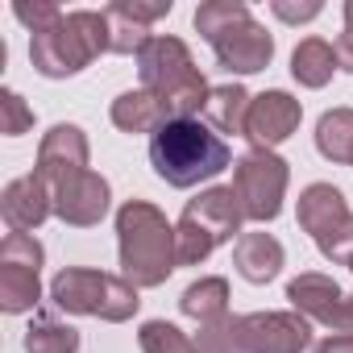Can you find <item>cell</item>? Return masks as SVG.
Here are the masks:
<instances>
[{
    "instance_id": "1",
    "label": "cell",
    "mask_w": 353,
    "mask_h": 353,
    "mask_svg": "<svg viewBox=\"0 0 353 353\" xmlns=\"http://www.w3.org/2000/svg\"><path fill=\"white\" fill-rule=\"evenodd\" d=\"M150 162L162 183L196 188L204 179H216L233 162V154H229V141L212 125H204L200 117H179V121H166L150 137Z\"/></svg>"
},
{
    "instance_id": "2",
    "label": "cell",
    "mask_w": 353,
    "mask_h": 353,
    "mask_svg": "<svg viewBox=\"0 0 353 353\" xmlns=\"http://www.w3.org/2000/svg\"><path fill=\"white\" fill-rule=\"evenodd\" d=\"M117 237H121V279H129L133 287H158L179 266V237L166 225V216L145 200H129L117 212Z\"/></svg>"
},
{
    "instance_id": "3",
    "label": "cell",
    "mask_w": 353,
    "mask_h": 353,
    "mask_svg": "<svg viewBox=\"0 0 353 353\" xmlns=\"http://www.w3.org/2000/svg\"><path fill=\"white\" fill-rule=\"evenodd\" d=\"M137 75H141V88L154 92L170 117H196L204 104H208V83L200 75V67L192 63L188 46L179 38H150L141 50H137Z\"/></svg>"
},
{
    "instance_id": "4",
    "label": "cell",
    "mask_w": 353,
    "mask_h": 353,
    "mask_svg": "<svg viewBox=\"0 0 353 353\" xmlns=\"http://www.w3.org/2000/svg\"><path fill=\"white\" fill-rule=\"evenodd\" d=\"M196 30L216 50V63L225 71L254 75L274 54L270 34L250 17V9L241 5V0H208V5H200L196 9Z\"/></svg>"
},
{
    "instance_id": "5",
    "label": "cell",
    "mask_w": 353,
    "mask_h": 353,
    "mask_svg": "<svg viewBox=\"0 0 353 353\" xmlns=\"http://www.w3.org/2000/svg\"><path fill=\"white\" fill-rule=\"evenodd\" d=\"M104 50H108V17L88 13V9L63 13L50 30L34 34V42H30V59L46 79L75 75Z\"/></svg>"
},
{
    "instance_id": "6",
    "label": "cell",
    "mask_w": 353,
    "mask_h": 353,
    "mask_svg": "<svg viewBox=\"0 0 353 353\" xmlns=\"http://www.w3.org/2000/svg\"><path fill=\"white\" fill-rule=\"evenodd\" d=\"M50 299L63 312L75 316H100V320H129L137 312V287L121 274H104V270H83V266H67L54 274L50 283Z\"/></svg>"
},
{
    "instance_id": "7",
    "label": "cell",
    "mask_w": 353,
    "mask_h": 353,
    "mask_svg": "<svg viewBox=\"0 0 353 353\" xmlns=\"http://www.w3.org/2000/svg\"><path fill=\"white\" fill-rule=\"evenodd\" d=\"M241 221H245V212H241V200H237L233 188H212V192L196 196L183 208L179 225H174V237H179V266H196L216 245L233 241V233H241Z\"/></svg>"
},
{
    "instance_id": "8",
    "label": "cell",
    "mask_w": 353,
    "mask_h": 353,
    "mask_svg": "<svg viewBox=\"0 0 353 353\" xmlns=\"http://www.w3.org/2000/svg\"><path fill=\"white\" fill-rule=\"evenodd\" d=\"M299 225L303 233H312L316 250L328 262H345L353 254V212L345 204V196L332 183H312L299 196Z\"/></svg>"
},
{
    "instance_id": "9",
    "label": "cell",
    "mask_w": 353,
    "mask_h": 353,
    "mask_svg": "<svg viewBox=\"0 0 353 353\" xmlns=\"http://www.w3.org/2000/svg\"><path fill=\"white\" fill-rule=\"evenodd\" d=\"M233 192L241 200L245 221H274L287 192V162L274 150H250L233 162Z\"/></svg>"
},
{
    "instance_id": "10",
    "label": "cell",
    "mask_w": 353,
    "mask_h": 353,
    "mask_svg": "<svg viewBox=\"0 0 353 353\" xmlns=\"http://www.w3.org/2000/svg\"><path fill=\"white\" fill-rule=\"evenodd\" d=\"M42 245L30 233H9L0 245V307L5 312H30L42 299Z\"/></svg>"
},
{
    "instance_id": "11",
    "label": "cell",
    "mask_w": 353,
    "mask_h": 353,
    "mask_svg": "<svg viewBox=\"0 0 353 353\" xmlns=\"http://www.w3.org/2000/svg\"><path fill=\"white\" fill-rule=\"evenodd\" d=\"M312 324L299 312H254L237 316V353H303Z\"/></svg>"
},
{
    "instance_id": "12",
    "label": "cell",
    "mask_w": 353,
    "mask_h": 353,
    "mask_svg": "<svg viewBox=\"0 0 353 353\" xmlns=\"http://www.w3.org/2000/svg\"><path fill=\"white\" fill-rule=\"evenodd\" d=\"M287 299L295 303L299 316L328 324L332 332H353V295H345L328 274H299L287 283Z\"/></svg>"
},
{
    "instance_id": "13",
    "label": "cell",
    "mask_w": 353,
    "mask_h": 353,
    "mask_svg": "<svg viewBox=\"0 0 353 353\" xmlns=\"http://www.w3.org/2000/svg\"><path fill=\"white\" fill-rule=\"evenodd\" d=\"M83 170H88V137L75 125H54L42 137V150H38V174L46 179L50 196Z\"/></svg>"
},
{
    "instance_id": "14",
    "label": "cell",
    "mask_w": 353,
    "mask_h": 353,
    "mask_svg": "<svg viewBox=\"0 0 353 353\" xmlns=\"http://www.w3.org/2000/svg\"><path fill=\"white\" fill-rule=\"evenodd\" d=\"M299 100L287 96V92H262L254 104H250V117H245V137L254 150H274L279 141H287L295 129H299Z\"/></svg>"
},
{
    "instance_id": "15",
    "label": "cell",
    "mask_w": 353,
    "mask_h": 353,
    "mask_svg": "<svg viewBox=\"0 0 353 353\" xmlns=\"http://www.w3.org/2000/svg\"><path fill=\"white\" fill-rule=\"evenodd\" d=\"M170 13V0H158V5H129V0H121V5H108L104 17H108V50L112 54H137L145 42H150V21L166 17Z\"/></svg>"
},
{
    "instance_id": "16",
    "label": "cell",
    "mask_w": 353,
    "mask_h": 353,
    "mask_svg": "<svg viewBox=\"0 0 353 353\" xmlns=\"http://www.w3.org/2000/svg\"><path fill=\"white\" fill-rule=\"evenodd\" d=\"M0 212H5V221H9L13 233H30V229H38L54 212V196H50L46 179L34 170V174L13 179L5 188V196H0Z\"/></svg>"
},
{
    "instance_id": "17",
    "label": "cell",
    "mask_w": 353,
    "mask_h": 353,
    "mask_svg": "<svg viewBox=\"0 0 353 353\" xmlns=\"http://www.w3.org/2000/svg\"><path fill=\"white\" fill-rule=\"evenodd\" d=\"M54 212H59L67 225H96V221L108 212V183L100 179L96 170L75 174L71 183H63V188L54 192Z\"/></svg>"
},
{
    "instance_id": "18",
    "label": "cell",
    "mask_w": 353,
    "mask_h": 353,
    "mask_svg": "<svg viewBox=\"0 0 353 353\" xmlns=\"http://www.w3.org/2000/svg\"><path fill=\"white\" fill-rule=\"evenodd\" d=\"M233 266L245 283H270L283 270V245L270 233H241L233 245Z\"/></svg>"
},
{
    "instance_id": "19",
    "label": "cell",
    "mask_w": 353,
    "mask_h": 353,
    "mask_svg": "<svg viewBox=\"0 0 353 353\" xmlns=\"http://www.w3.org/2000/svg\"><path fill=\"white\" fill-rule=\"evenodd\" d=\"M166 121H174L170 108H166L154 92H145V88L125 92V96L112 100V125L125 129V133H150V137H154Z\"/></svg>"
},
{
    "instance_id": "20",
    "label": "cell",
    "mask_w": 353,
    "mask_h": 353,
    "mask_svg": "<svg viewBox=\"0 0 353 353\" xmlns=\"http://www.w3.org/2000/svg\"><path fill=\"white\" fill-rule=\"evenodd\" d=\"M250 92L237 88V83H225V88H212L208 92V104H204V117L216 133H245V117H250Z\"/></svg>"
},
{
    "instance_id": "21",
    "label": "cell",
    "mask_w": 353,
    "mask_h": 353,
    "mask_svg": "<svg viewBox=\"0 0 353 353\" xmlns=\"http://www.w3.org/2000/svg\"><path fill=\"white\" fill-rule=\"evenodd\" d=\"M336 67H341V63H336V46H328L324 38H307V42H299L295 54H291V75H295L303 88H324Z\"/></svg>"
},
{
    "instance_id": "22",
    "label": "cell",
    "mask_w": 353,
    "mask_h": 353,
    "mask_svg": "<svg viewBox=\"0 0 353 353\" xmlns=\"http://www.w3.org/2000/svg\"><path fill=\"white\" fill-rule=\"evenodd\" d=\"M316 145L328 162H353V108H332L316 125Z\"/></svg>"
},
{
    "instance_id": "23",
    "label": "cell",
    "mask_w": 353,
    "mask_h": 353,
    "mask_svg": "<svg viewBox=\"0 0 353 353\" xmlns=\"http://www.w3.org/2000/svg\"><path fill=\"white\" fill-rule=\"evenodd\" d=\"M225 303H229V283H225V279H200V283H192V287L183 291V299H179L183 316H192V320H200V324H212V320L229 316Z\"/></svg>"
},
{
    "instance_id": "24",
    "label": "cell",
    "mask_w": 353,
    "mask_h": 353,
    "mask_svg": "<svg viewBox=\"0 0 353 353\" xmlns=\"http://www.w3.org/2000/svg\"><path fill=\"white\" fill-rule=\"evenodd\" d=\"M79 349V332L54 316H34L30 332H26V353H75Z\"/></svg>"
},
{
    "instance_id": "25",
    "label": "cell",
    "mask_w": 353,
    "mask_h": 353,
    "mask_svg": "<svg viewBox=\"0 0 353 353\" xmlns=\"http://www.w3.org/2000/svg\"><path fill=\"white\" fill-rule=\"evenodd\" d=\"M141 353H196V341H188L166 320H150L141 324Z\"/></svg>"
},
{
    "instance_id": "26",
    "label": "cell",
    "mask_w": 353,
    "mask_h": 353,
    "mask_svg": "<svg viewBox=\"0 0 353 353\" xmlns=\"http://www.w3.org/2000/svg\"><path fill=\"white\" fill-rule=\"evenodd\" d=\"M196 353H237V316H221L212 324H200Z\"/></svg>"
},
{
    "instance_id": "27",
    "label": "cell",
    "mask_w": 353,
    "mask_h": 353,
    "mask_svg": "<svg viewBox=\"0 0 353 353\" xmlns=\"http://www.w3.org/2000/svg\"><path fill=\"white\" fill-rule=\"evenodd\" d=\"M30 125H34V112L26 108V100H21L17 92H0V133L17 137V133H26Z\"/></svg>"
},
{
    "instance_id": "28",
    "label": "cell",
    "mask_w": 353,
    "mask_h": 353,
    "mask_svg": "<svg viewBox=\"0 0 353 353\" xmlns=\"http://www.w3.org/2000/svg\"><path fill=\"white\" fill-rule=\"evenodd\" d=\"M13 17H17L21 26H30L34 34H42V30H50V26L63 17V9H59V5H13Z\"/></svg>"
},
{
    "instance_id": "29",
    "label": "cell",
    "mask_w": 353,
    "mask_h": 353,
    "mask_svg": "<svg viewBox=\"0 0 353 353\" xmlns=\"http://www.w3.org/2000/svg\"><path fill=\"white\" fill-rule=\"evenodd\" d=\"M312 353H353V332H332V336H324Z\"/></svg>"
},
{
    "instance_id": "30",
    "label": "cell",
    "mask_w": 353,
    "mask_h": 353,
    "mask_svg": "<svg viewBox=\"0 0 353 353\" xmlns=\"http://www.w3.org/2000/svg\"><path fill=\"white\" fill-rule=\"evenodd\" d=\"M274 13H279L283 21H312V17L320 13V5H299V9H295V5H283V0H279Z\"/></svg>"
},
{
    "instance_id": "31",
    "label": "cell",
    "mask_w": 353,
    "mask_h": 353,
    "mask_svg": "<svg viewBox=\"0 0 353 353\" xmlns=\"http://www.w3.org/2000/svg\"><path fill=\"white\" fill-rule=\"evenodd\" d=\"M336 63L353 75V30H345V34L336 38Z\"/></svg>"
},
{
    "instance_id": "32",
    "label": "cell",
    "mask_w": 353,
    "mask_h": 353,
    "mask_svg": "<svg viewBox=\"0 0 353 353\" xmlns=\"http://www.w3.org/2000/svg\"><path fill=\"white\" fill-rule=\"evenodd\" d=\"M345 30H353V0L345 5Z\"/></svg>"
},
{
    "instance_id": "33",
    "label": "cell",
    "mask_w": 353,
    "mask_h": 353,
    "mask_svg": "<svg viewBox=\"0 0 353 353\" xmlns=\"http://www.w3.org/2000/svg\"><path fill=\"white\" fill-rule=\"evenodd\" d=\"M349 270H353V254H349Z\"/></svg>"
}]
</instances>
